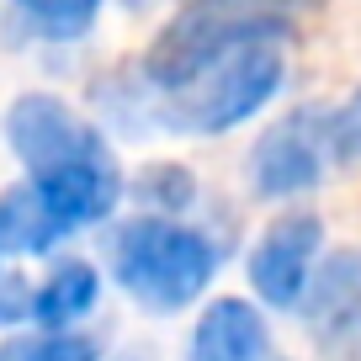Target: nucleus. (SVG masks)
Segmentation results:
<instances>
[{"instance_id": "f257e3e1", "label": "nucleus", "mask_w": 361, "mask_h": 361, "mask_svg": "<svg viewBox=\"0 0 361 361\" xmlns=\"http://www.w3.org/2000/svg\"><path fill=\"white\" fill-rule=\"evenodd\" d=\"M6 144L27 165V180L43 192V202L64 218V228L102 224L123 197V170H117L106 138L48 90L11 102Z\"/></svg>"}, {"instance_id": "f03ea898", "label": "nucleus", "mask_w": 361, "mask_h": 361, "mask_svg": "<svg viewBox=\"0 0 361 361\" xmlns=\"http://www.w3.org/2000/svg\"><path fill=\"white\" fill-rule=\"evenodd\" d=\"M282 80H287L282 27H271V32H255L245 43H234L228 54H218L192 80H180L170 90H149V102H154L149 112L170 133L218 138V133H234L239 123H250L282 90Z\"/></svg>"}, {"instance_id": "7ed1b4c3", "label": "nucleus", "mask_w": 361, "mask_h": 361, "mask_svg": "<svg viewBox=\"0 0 361 361\" xmlns=\"http://www.w3.org/2000/svg\"><path fill=\"white\" fill-rule=\"evenodd\" d=\"M112 276L138 308L149 314H180L213 287L218 245L176 218H128L106 245Z\"/></svg>"}, {"instance_id": "20e7f679", "label": "nucleus", "mask_w": 361, "mask_h": 361, "mask_svg": "<svg viewBox=\"0 0 361 361\" xmlns=\"http://www.w3.org/2000/svg\"><path fill=\"white\" fill-rule=\"evenodd\" d=\"M335 112L324 106H298L282 123H271L250 149V186L271 202L314 192L324 170L335 165Z\"/></svg>"}, {"instance_id": "39448f33", "label": "nucleus", "mask_w": 361, "mask_h": 361, "mask_svg": "<svg viewBox=\"0 0 361 361\" xmlns=\"http://www.w3.org/2000/svg\"><path fill=\"white\" fill-rule=\"evenodd\" d=\"M319 245H324V224L303 207L282 213L266 234L255 239L245 260V276H250V293L260 298L266 308H298L314 282V266H319Z\"/></svg>"}, {"instance_id": "423d86ee", "label": "nucleus", "mask_w": 361, "mask_h": 361, "mask_svg": "<svg viewBox=\"0 0 361 361\" xmlns=\"http://www.w3.org/2000/svg\"><path fill=\"white\" fill-rule=\"evenodd\" d=\"M298 308L329 356H361V250H335Z\"/></svg>"}, {"instance_id": "0eeeda50", "label": "nucleus", "mask_w": 361, "mask_h": 361, "mask_svg": "<svg viewBox=\"0 0 361 361\" xmlns=\"http://www.w3.org/2000/svg\"><path fill=\"white\" fill-rule=\"evenodd\" d=\"M192 361H287L271 324L245 298H213L192 329Z\"/></svg>"}, {"instance_id": "6e6552de", "label": "nucleus", "mask_w": 361, "mask_h": 361, "mask_svg": "<svg viewBox=\"0 0 361 361\" xmlns=\"http://www.w3.org/2000/svg\"><path fill=\"white\" fill-rule=\"evenodd\" d=\"M64 234H69L64 218L43 202V192H37L32 180L0 192V255H43Z\"/></svg>"}, {"instance_id": "1a4fd4ad", "label": "nucleus", "mask_w": 361, "mask_h": 361, "mask_svg": "<svg viewBox=\"0 0 361 361\" xmlns=\"http://www.w3.org/2000/svg\"><path fill=\"white\" fill-rule=\"evenodd\" d=\"M96 298H102L96 266H90V260H64V266H54V276L37 287L32 319L43 329H69V324H80V319L96 308Z\"/></svg>"}, {"instance_id": "9d476101", "label": "nucleus", "mask_w": 361, "mask_h": 361, "mask_svg": "<svg viewBox=\"0 0 361 361\" xmlns=\"http://www.w3.org/2000/svg\"><path fill=\"white\" fill-rule=\"evenodd\" d=\"M16 11L27 16L37 37H54V43H75L96 27L102 16V0H16Z\"/></svg>"}, {"instance_id": "9b49d317", "label": "nucleus", "mask_w": 361, "mask_h": 361, "mask_svg": "<svg viewBox=\"0 0 361 361\" xmlns=\"http://www.w3.org/2000/svg\"><path fill=\"white\" fill-rule=\"evenodd\" d=\"M0 361H102V345L90 335L48 329V335H16L0 345Z\"/></svg>"}, {"instance_id": "f8f14e48", "label": "nucleus", "mask_w": 361, "mask_h": 361, "mask_svg": "<svg viewBox=\"0 0 361 361\" xmlns=\"http://www.w3.org/2000/svg\"><path fill=\"white\" fill-rule=\"evenodd\" d=\"M192 176L186 170H176V165H154V170H144L138 176V197L144 202H154V207H186L192 202Z\"/></svg>"}, {"instance_id": "ddd939ff", "label": "nucleus", "mask_w": 361, "mask_h": 361, "mask_svg": "<svg viewBox=\"0 0 361 361\" xmlns=\"http://www.w3.org/2000/svg\"><path fill=\"white\" fill-rule=\"evenodd\" d=\"M32 298H37V287L27 282L22 271L0 266V324H22V319H32Z\"/></svg>"}, {"instance_id": "4468645a", "label": "nucleus", "mask_w": 361, "mask_h": 361, "mask_svg": "<svg viewBox=\"0 0 361 361\" xmlns=\"http://www.w3.org/2000/svg\"><path fill=\"white\" fill-rule=\"evenodd\" d=\"M335 154L361 159V85L345 96V106H335Z\"/></svg>"}, {"instance_id": "2eb2a0df", "label": "nucleus", "mask_w": 361, "mask_h": 361, "mask_svg": "<svg viewBox=\"0 0 361 361\" xmlns=\"http://www.w3.org/2000/svg\"><path fill=\"white\" fill-rule=\"evenodd\" d=\"M128 6H149V0H128Z\"/></svg>"}]
</instances>
